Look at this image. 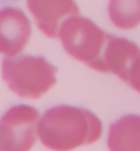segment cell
<instances>
[{"label": "cell", "mask_w": 140, "mask_h": 151, "mask_svg": "<svg viewBox=\"0 0 140 151\" xmlns=\"http://www.w3.org/2000/svg\"><path fill=\"white\" fill-rule=\"evenodd\" d=\"M58 38L71 58L92 68L101 58L108 33L90 19L77 14L62 22Z\"/></svg>", "instance_id": "obj_3"}, {"label": "cell", "mask_w": 140, "mask_h": 151, "mask_svg": "<svg viewBox=\"0 0 140 151\" xmlns=\"http://www.w3.org/2000/svg\"><path fill=\"white\" fill-rule=\"evenodd\" d=\"M12 150V138L8 127L0 122V151Z\"/></svg>", "instance_id": "obj_11"}, {"label": "cell", "mask_w": 140, "mask_h": 151, "mask_svg": "<svg viewBox=\"0 0 140 151\" xmlns=\"http://www.w3.org/2000/svg\"><path fill=\"white\" fill-rule=\"evenodd\" d=\"M26 4L38 29L49 38H58L62 22L79 14L74 0H28Z\"/></svg>", "instance_id": "obj_7"}, {"label": "cell", "mask_w": 140, "mask_h": 151, "mask_svg": "<svg viewBox=\"0 0 140 151\" xmlns=\"http://www.w3.org/2000/svg\"><path fill=\"white\" fill-rule=\"evenodd\" d=\"M140 54V49L135 42L108 33L103 52L92 70L101 73H111L126 82L132 62Z\"/></svg>", "instance_id": "obj_6"}, {"label": "cell", "mask_w": 140, "mask_h": 151, "mask_svg": "<svg viewBox=\"0 0 140 151\" xmlns=\"http://www.w3.org/2000/svg\"><path fill=\"white\" fill-rule=\"evenodd\" d=\"M57 68L43 56H4L1 77L16 95L36 99L56 84Z\"/></svg>", "instance_id": "obj_2"}, {"label": "cell", "mask_w": 140, "mask_h": 151, "mask_svg": "<svg viewBox=\"0 0 140 151\" xmlns=\"http://www.w3.org/2000/svg\"><path fill=\"white\" fill-rule=\"evenodd\" d=\"M40 113L30 105H17L9 108L0 117L8 127L12 138L11 151H30L36 142Z\"/></svg>", "instance_id": "obj_4"}, {"label": "cell", "mask_w": 140, "mask_h": 151, "mask_svg": "<svg viewBox=\"0 0 140 151\" xmlns=\"http://www.w3.org/2000/svg\"><path fill=\"white\" fill-rule=\"evenodd\" d=\"M125 83L134 88L136 92L140 93V54L132 62Z\"/></svg>", "instance_id": "obj_10"}, {"label": "cell", "mask_w": 140, "mask_h": 151, "mask_svg": "<svg viewBox=\"0 0 140 151\" xmlns=\"http://www.w3.org/2000/svg\"><path fill=\"white\" fill-rule=\"evenodd\" d=\"M32 33L31 22L18 8L0 9V54L16 56L23 51Z\"/></svg>", "instance_id": "obj_5"}, {"label": "cell", "mask_w": 140, "mask_h": 151, "mask_svg": "<svg viewBox=\"0 0 140 151\" xmlns=\"http://www.w3.org/2000/svg\"><path fill=\"white\" fill-rule=\"evenodd\" d=\"M108 18L116 28L135 29L140 24V0H110Z\"/></svg>", "instance_id": "obj_9"}, {"label": "cell", "mask_w": 140, "mask_h": 151, "mask_svg": "<svg viewBox=\"0 0 140 151\" xmlns=\"http://www.w3.org/2000/svg\"><path fill=\"white\" fill-rule=\"evenodd\" d=\"M110 151H140V115H126L110 126Z\"/></svg>", "instance_id": "obj_8"}, {"label": "cell", "mask_w": 140, "mask_h": 151, "mask_svg": "<svg viewBox=\"0 0 140 151\" xmlns=\"http://www.w3.org/2000/svg\"><path fill=\"white\" fill-rule=\"evenodd\" d=\"M102 122L90 110L69 105L47 109L37 124V138L52 151H72L96 142Z\"/></svg>", "instance_id": "obj_1"}]
</instances>
